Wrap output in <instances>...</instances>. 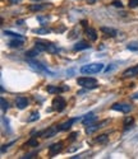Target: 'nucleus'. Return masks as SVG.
Returning a JSON list of instances; mask_svg holds the SVG:
<instances>
[{
    "label": "nucleus",
    "mask_w": 138,
    "mask_h": 159,
    "mask_svg": "<svg viewBox=\"0 0 138 159\" xmlns=\"http://www.w3.org/2000/svg\"><path fill=\"white\" fill-rule=\"evenodd\" d=\"M104 70V64L102 62H92L83 65L81 68V73L85 75H91V74H97Z\"/></svg>",
    "instance_id": "1"
},
{
    "label": "nucleus",
    "mask_w": 138,
    "mask_h": 159,
    "mask_svg": "<svg viewBox=\"0 0 138 159\" xmlns=\"http://www.w3.org/2000/svg\"><path fill=\"white\" fill-rule=\"evenodd\" d=\"M35 45H36V47L41 52L46 51V52H50V54H58V52L60 51L57 45H54L51 42H47V41H40V39H38V41L35 42Z\"/></svg>",
    "instance_id": "2"
},
{
    "label": "nucleus",
    "mask_w": 138,
    "mask_h": 159,
    "mask_svg": "<svg viewBox=\"0 0 138 159\" xmlns=\"http://www.w3.org/2000/svg\"><path fill=\"white\" fill-rule=\"evenodd\" d=\"M77 83L78 85H81L82 88H86V89H93V88H97V80L95 78H90V76H82L77 79Z\"/></svg>",
    "instance_id": "3"
},
{
    "label": "nucleus",
    "mask_w": 138,
    "mask_h": 159,
    "mask_svg": "<svg viewBox=\"0 0 138 159\" xmlns=\"http://www.w3.org/2000/svg\"><path fill=\"white\" fill-rule=\"evenodd\" d=\"M28 64H30L31 68H33L35 70H37V71H40V73H46V74H49V75H54L44 64H41V62L36 61V60H31V59H28Z\"/></svg>",
    "instance_id": "4"
},
{
    "label": "nucleus",
    "mask_w": 138,
    "mask_h": 159,
    "mask_svg": "<svg viewBox=\"0 0 138 159\" xmlns=\"http://www.w3.org/2000/svg\"><path fill=\"white\" fill-rule=\"evenodd\" d=\"M65 106H67V102L65 99L62 97V96H58V97H55L52 99V108L55 111H58V112H62L64 108H65Z\"/></svg>",
    "instance_id": "5"
},
{
    "label": "nucleus",
    "mask_w": 138,
    "mask_h": 159,
    "mask_svg": "<svg viewBox=\"0 0 138 159\" xmlns=\"http://www.w3.org/2000/svg\"><path fill=\"white\" fill-rule=\"evenodd\" d=\"M111 110L119 111V112H123V113H128V112L132 111V106L128 104V103H114L111 106Z\"/></svg>",
    "instance_id": "6"
},
{
    "label": "nucleus",
    "mask_w": 138,
    "mask_h": 159,
    "mask_svg": "<svg viewBox=\"0 0 138 159\" xmlns=\"http://www.w3.org/2000/svg\"><path fill=\"white\" fill-rule=\"evenodd\" d=\"M62 148H63V143L52 144L51 147L49 148V154H50V157H54V155H57L58 153H60V152H62Z\"/></svg>",
    "instance_id": "7"
},
{
    "label": "nucleus",
    "mask_w": 138,
    "mask_h": 159,
    "mask_svg": "<svg viewBox=\"0 0 138 159\" xmlns=\"http://www.w3.org/2000/svg\"><path fill=\"white\" fill-rule=\"evenodd\" d=\"M78 120H82V118H71V120H68V121L60 124V125H59V130H60V131H67V130H69V129L72 127V125H73L76 121H78Z\"/></svg>",
    "instance_id": "8"
},
{
    "label": "nucleus",
    "mask_w": 138,
    "mask_h": 159,
    "mask_svg": "<svg viewBox=\"0 0 138 159\" xmlns=\"http://www.w3.org/2000/svg\"><path fill=\"white\" fill-rule=\"evenodd\" d=\"M107 121H102V122H100V124H93V125H88L87 127H86V132L90 135V134H93L95 131H97L99 129H101L105 124H106Z\"/></svg>",
    "instance_id": "9"
},
{
    "label": "nucleus",
    "mask_w": 138,
    "mask_h": 159,
    "mask_svg": "<svg viewBox=\"0 0 138 159\" xmlns=\"http://www.w3.org/2000/svg\"><path fill=\"white\" fill-rule=\"evenodd\" d=\"M27 106H28V99L26 97H17L16 99V107L19 110H24Z\"/></svg>",
    "instance_id": "10"
},
{
    "label": "nucleus",
    "mask_w": 138,
    "mask_h": 159,
    "mask_svg": "<svg viewBox=\"0 0 138 159\" xmlns=\"http://www.w3.org/2000/svg\"><path fill=\"white\" fill-rule=\"evenodd\" d=\"M137 75H138V65L133 66V68L127 69L126 71L123 73V76L124 78H133V76H137Z\"/></svg>",
    "instance_id": "11"
},
{
    "label": "nucleus",
    "mask_w": 138,
    "mask_h": 159,
    "mask_svg": "<svg viewBox=\"0 0 138 159\" xmlns=\"http://www.w3.org/2000/svg\"><path fill=\"white\" fill-rule=\"evenodd\" d=\"M46 90L49 93H62V92H65V90H69V87H54V85H47Z\"/></svg>",
    "instance_id": "12"
},
{
    "label": "nucleus",
    "mask_w": 138,
    "mask_h": 159,
    "mask_svg": "<svg viewBox=\"0 0 138 159\" xmlns=\"http://www.w3.org/2000/svg\"><path fill=\"white\" fill-rule=\"evenodd\" d=\"M96 120V116L93 112H90V113H86L83 117H82V124L83 125H90L91 122H93Z\"/></svg>",
    "instance_id": "13"
},
{
    "label": "nucleus",
    "mask_w": 138,
    "mask_h": 159,
    "mask_svg": "<svg viewBox=\"0 0 138 159\" xmlns=\"http://www.w3.org/2000/svg\"><path fill=\"white\" fill-rule=\"evenodd\" d=\"M85 34L87 36V38L90 39V41H96V39H97V32H96L93 28L87 27L85 30Z\"/></svg>",
    "instance_id": "14"
},
{
    "label": "nucleus",
    "mask_w": 138,
    "mask_h": 159,
    "mask_svg": "<svg viewBox=\"0 0 138 159\" xmlns=\"http://www.w3.org/2000/svg\"><path fill=\"white\" fill-rule=\"evenodd\" d=\"M91 47V45L88 43V42H86V41H79V42H77L76 45H74V51H82V50H87V48H90Z\"/></svg>",
    "instance_id": "15"
},
{
    "label": "nucleus",
    "mask_w": 138,
    "mask_h": 159,
    "mask_svg": "<svg viewBox=\"0 0 138 159\" xmlns=\"http://www.w3.org/2000/svg\"><path fill=\"white\" fill-rule=\"evenodd\" d=\"M58 131H60V130H59V126H51L47 131L44 132V138H46V139H47V138H52Z\"/></svg>",
    "instance_id": "16"
},
{
    "label": "nucleus",
    "mask_w": 138,
    "mask_h": 159,
    "mask_svg": "<svg viewBox=\"0 0 138 159\" xmlns=\"http://www.w3.org/2000/svg\"><path fill=\"white\" fill-rule=\"evenodd\" d=\"M101 32H104L105 34H107V36H110V37H115V36L118 34V32H116L115 30L109 28V27H101Z\"/></svg>",
    "instance_id": "17"
},
{
    "label": "nucleus",
    "mask_w": 138,
    "mask_h": 159,
    "mask_svg": "<svg viewBox=\"0 0 138 159\" xmlns=\"http://www.w3.org/2000/svg\"><path fill=\"white\" fill-rule=\"evenodd\" d=\"M23 42H24V39L14 38L13 41H10V42H9V46H10V47H17V48H19V47H22Z\"/></svg>",
    "instance_id": "18"
},
{
    "label": "nucleus",
    "mask_w": 138,
    "mask_h": 159,
    "mask_svg": "<svg viewBox=\"0 0 138 159\" xmlns=\"http://www.w3.org/2000/svg\"><path fill=\"white\" fill-rule=\"evenodd\" d=\"M47 7V4H32L30 5V10L31 11H38V10H42Z\"/></svg>",
    "instance_id": "19"
},
{
    "label": "nucleus",
    "mask_w": 138,
    "mask_h": 159,
    "mask_svg": "<svg viewBox=\"0 0 138 159\" xmlns=\"http://www.w3.org/2000/svg\"><path fill=\"white\" fill-rule=\"evenodd\" d=\"M40 52H41V51H40L37 47H35L33 50L27 51V52H26V56H27V57H36V56L40 54Z\"/></svg>",
    "instance_id": "20"
},
{
    "label": "nucleus",
    "mask_w": 138,
    "mask_h": 159,
    "mask_svg": "<svg viewBox=\"0 0 138 159\" xmlns=\"http://www.w3.org/2000/svg\"><path fill=\"white\" fill-rule=\"evenodd\" d=\"M5 36L8 37H13V38H19V39H23V37L19 34V33H14V32H12V31H4L3 32Z\"/></svg>",
    "instance_id": "21"
},
{
    "label": "nucleus",
    "mask_w": 138,
    "mask_h": 159,
    "mask_svg": "<svg viewBox=\"0 0 138 159\" xmlns=\"http://www.w3.org/2000/svg\"><path fill=\"white\" fill-rule=\"evenodd\" d=\"M51 32V30L49 28H36L33 30V33H37V34H49Z\"/></svg>",
    "instance_id": "22"
},
{
    "label": "nucleus",
    "mask_w": 138,
    "mask_h": 159,
    "mask_svg": "<svg viewBox=\"0 0 138 159\" xmlns=\"http://www.w3.org/2000/svg\"><path fill=\"white\" fill-rule=\"evenodd\" d=\"M38 118H40V113L35 111V112H32V113H31V116L28 117V122H33V121H37Z\"/></svg>",
    "instance_id": "23"
},
{
    "label": "nucleus",
    "mask_w": 138,
    "mask_h": 159,
    "mask_svg": "<svg viewBox=\"0 0 138 159\" xmlns=\"http://www.w3.org/2000/svg\"><path fill=\"white\" fill-rule=\"evenodd\" d=\"M107 139H109V136L104 134V135H100L99 138H96V139H95V141H96V143L102 144V143H106V141H107Z\"/></svg>",
    "instance_id": "24"
},
{
    "label": "nucleus",
    "mask_w": 138,
    "mask_h": 159,
    "mask_svg": "<svg viewBox=\"0 0 138 159\" xmlns=\"http://www.w3.org/2000/svg\"><path fill=\"white\" fill-rule=\"evenodd\" d=\"M0 102H2V111H3V112H7V111H8V108H9V103H8L4 98L0 99Z\"/></svg>",
    "instance_id": "25"
},
{
    "label": "nucleus",
    "mask_w": 138,
    "mask_h": 159,
    "mask_svg": "<svg viewBox=\"0 0 138 159\" xmlns=\"http://www.w3.org/2000/svg\"><path fill=\"white\" fill-rule=\"evenodd\" d=\"M127 48L131 50V51H138V42H131V43H128Z\"/></svg>",
    "instance_id": "26"
},
{
    "label": "nucleus",
    "mask_w": 138,
    "mask_h": 159,
    "mask_svg": "<svg viewBox=\"0 0 138 159\" xmlns=\"http://www.w3.org/2000/svg\"><path fill=\"white\" fill-rule=\"evenodd\" d=\"M134 122V118L133 117H127L126 120H124V126H126V129H128L129 125H132Z\"/></svg>",
    "instance_id": "27"
},
{
    "label": "nucleus",
    "mask_w": 138,
    "mask_h": 159,
    "mask_svg": "<svg viewBox=\"0 0 138 159\" xmlns=\"http://www.w3.org/2000/svg\"><path fill=\"white\" fill-rule=\"evenodd\" d=\"M26 145H28V147H38V141L36 140V139H30L28 141H27V144Z\"/></svg>",
    "instance_id": "28"
},
{
    "label": "nucleus",
    "mask_w": 138,
    "mask_h": 159,
    "mask_svg": "<svg viewBox=\"0 0 138 159\" xmlns=\"http://www.w3.org/2000/svg\"><path fill=\"white\" fill-rule=\"evenodd\" d=\"M128 5H129V8H137L138 7V0H129Z\"/></svg>",
    "instance_id": "29"
},
{
    "label": "nucleus",
    "mask_w": 138,
    "mask_h": 159,
    "mask_svg": "<svg viewBox=\"0 0 138 159\" xmlns=\"http://www.w3.org/2000/svg\"><path fill=\"white\" fill-rule=\"evenodd\" d=\"M50 18L46 16V17H37V20L41 23V24H45V22H47Z\"/></svg>",
    "instance_id": "30"
},
{
    "label": "nucleus",
    "mask_w": 138,
    "mask_h": 159,
    "mask_svg": "<svg viewBox=\"0 0 138 159\" xmlns=\"http://www.w3.org/2000/svg\"><path fill=\"white\" fill-rule=\"evenodd\" d=\"M111 4H113L114 7H116V8H123V4H121V2H119V0H114Z\"/></svg>",
    "instance_id": "31"
},
{
    "label": "nucleus",
    "mask_w": 138,
    "mask_h": 159,
    "mask_svg": "<svg viewBox=\"0 0 138 159\" xmlns=\"http://www.w3.org/2000/svg\"><path fill=\"white\" fill-rule=\"evenodd\" d=\"M3 122H4V124H5V125H7V126H5V129H7V130H8V132H10V131H12V130H10V129H9V121H8V120H7V118H5V117H4V116H3Z\"/></svg>",
    "instance_id": "32"
},
{
    "label": "nucleus",
    "mask_w": 138,
    "mask_h": 159,
    "mask_svg": "<svg viewBox=\"0 0 138 159\" xmlns=\"http://www.w3.org/2000/svg\"><path fill=\"white\" fill-rule=\"evenodd\" d=\"M77 136H78V132H72V134H71V138H69V140L73 141V140L77 139Z\"/></svg>",
    "instance_id": "33"
},
{
    "label": "nucleus",
    "mask_w": 138,
    "mask_h": 159,
    "mask_svg": "<svg viewBox=\"0 0 138 159\" xmlns=\"http://www.w3.org/2000/svg\"><path fill=\"white\" fill-rule=\"evenodd\" d=\"M9 2V4H12V5H14V4H18V3H21L22 0H8Z\"/></svg>",
    "instance_id": "34"
},
{
    "label": "nucleus",
    "mask_w": 138,
    "mask_h": 159,
    "mask_svg": "<svg viewBox=\"0 0 138 159\" xmlns=\"http://www.w3.org/2000/svg\"><path fill=\"white\" fill-rule=\"evenodd\" d=\"M23 23H24V20H23V19H21V20H18V22H17V24H18V25H22Z\"/></svg>",
    "instance_id": "35"
},
{
    "label": "nucleus",
    "mask_w": 138,
    "mask_h": 159,
    "mask_svg": "<svg viewBox=\"0 0 138 159\" xmlns=\"http://www.w3.org/2000/svg\"><path fill=\"white\" fill-rule=\"evenodd\" d=\"M132 98H133V99H138V93L133 94V96H132Z\"/></svg>",
    "instance_id": "36"
},
{
    "label": "nucleus",
    "mask_w": 138,
    "mask_h": 159,
    "mask_svg": "<svg viewBox=\"0 0 138 159\" xmlns=\"http://www.w3.org/2000/svg\"><path fill=\"white\" fill-rule=\"evenodd\" d=\"M81 23H82V25H85V27H86V25H87V22H86V20H82Z\"/></svg>",
    "instance_id": "37"
},
{
    "label": "nucleus",
    "mask_w": 138,
    "mask_h": 159,
    "mask_svg": "<svg viewBox=\"0 0 138 159\" xmlns=\"http://www.w3.org/2000/svg\"><path fill=\"white\" fill-rule=\"evenodd\" d=\"M32 2H41V0H32Z\"/></svg>",
    "instance_id": "38"
}]
</instances>
